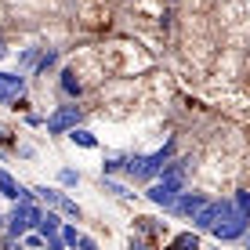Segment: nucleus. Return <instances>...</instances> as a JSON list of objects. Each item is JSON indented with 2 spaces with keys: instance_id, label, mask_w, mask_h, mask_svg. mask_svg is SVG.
I'll list each match as a JSON object with an SVG mask.
<instances>
[{
  "instance_id": "1",
  "label": "nucleus",
  "mask_w": 250,
  "mask_h": 250,
  "mask_svg": "<svg viewBox=\"0 0 250 250\" xmlns=\"http://www.w3.org/2000/svg\"><path fill=\"white\" fill-rule=\"evenodd\" d=\"M182 188H185V160H178V163H170L167 170H163V178L160 182H152L149 188H145V196H149V203H156V207H174V200L182 196Z\"/></svg>"
},
{
  "instance_id": "2",
  "label": "nucleus",
  "mask_w": 250,
  "mask_h": 250,
  "mask_svg": "<svg viewBox=\"0 0 250 250\" xmlns=\"http://www.w3.org/2000/svg\"><path fill=\"white\" fill-rule=\"evenodd\" d=\"M170 152H174V145L167 142L160 152H152V156H134V160H127V163H124V170L134 178V182H152L156 174H163V170H167Z\"/></svg>"
},
{
  "instance_id": "3",
  "label": "nucleus",
  "mask_w": 250,
  "mask_h": 250,
  "mask_svg": "<svg viewBox=\"0 0 250 250\" xmlns=\"http://www.w3.org/2000/svg\"><path fill=\"white\" fill-rule=\"evenodd\" d=\"M40 218H44V210H40L37 203H15V214L7 221V236H25L33 225H40Z\"/></svg>"
},
{
  "instance_id": "4",
  "label": "nucleus",
  "mask_w": 250,
  "mask_h": 250,
  "mask_svg": "<svg viewBox=\"0 0 250 250\" xmlns=\"http://www.w3.org/2000/svg\"><path fill=\"white\" fill-rule=\"evenodd\" d=\"M76 124H80V109L62 105V109H55V113L47 116V134H65V131H73Z\"/></svg>"
},
{
  "instance_id": "5",
  "label": "nucleus",
  "mask_w": 250,
  "mask_h": 250,
  "mask_svg": "<svg viewBox=\"0 0 250 250\" xmlns=\"http://www.w3.org/2000/svg\"><path fill=\"white\" fill-rule=\"evenodd\" d=\"M22 91H25V76L0 73V105H7V102H22Z\"/></svg>"
},
{
  "instance_id": "6",
  "label": "nucleus",
  "mask_w": 250,
  "mask_h": 250,
  "mask_svg": "<svg viewBox=\"0 0 250 250\" xmlns=\"http://www.w3.org/2000/svg\"><path fill=\"white\" fill-rule=\"evenodd\" d=\"M247 225H250V221L243 218V214H232V218H225V221H218V225H214L210 232H214V236H218V239H239V236H247Z\"/></svg>"
},
{
  "instance_id": "7",
  "label": "nucleus",
  "mask_w": 250,
  "mask_h": 250,
  "mask_svg": "<svg viewBox=\"0 0 250 250\" xmlns=\"http://www.w3.org/2000/svg\"><path fill=\"white\" fill-rule=\"evenodd\" d=\"M207 203H210V200H207L203 192H182V196L174 200V207H170V210L182 214V218H196V214H200Z\"/></svg>"
},
{
  "instance_id": "8",
  "label": "nucleus",
  "mask_w": 250,
  "mask_h": 250,
  "mask_svg": "<svg viewBox=\"0 0 250 250\" xmlns=\"http://www.w3.org/2000/svg\"><path fill=\"white\" fill-rule=\"evenodd\" d=\"M37 192H40V200H44V203H51V207H58V210H65L69 218H80V207H76L73 200H65V196L58 192V188H47V185H40Z\"/></svg>"
},
{
  "instance_id": "9",
  "label": "nucleus",
  "mask_w": 250,
  "mask_h": 250,
  "mask_svg": "<svg viewBox=\"0 0 250 250\" xmlns=\"http://www.w3.org/2000/svg\"><path fill=\"white\" fill-rule=\"evenodd\" d=\"M167 250H200V236H196V232H182V236L170 239Z\"/></svg>"
},
{
  "instance_id": "10",
  "label": "nucleus",
  "mask_w": 250,
  "mask_h": 250,
  "mask_svg": "<svg viewBox=\"0 0 250 250\" xmlns=\"http://www.w3.org/2000/svg\"><path fill=\"white\" fill-rule=\"evenodd\" d=\"M40 232H44L47 239H55L58 232H62V221H58V214H51V210H47L44 218H40Z\"/></svg>"
},
{
  "instance_id": "11",
  "label": "nucleus",
  "mask_w": 250,
  "mask_h": 250,
  "mask_svg": "<svg viewBox=\"0 0 250 250\" xmlns=\"http://www.w3.org/2000/svg\"><path fill=\"white\" fill-rule=\"evenodd\" d=\"M62 91L69 94V98H76V94H80V80H76L73 69H65V73H62Z\"/></svg>"
},
{
  "instance_id": "12",
  "label": "nucleus",
  "mask_w": 250,
  "mask_h": 250,
  "mask_svg": "<svg viewBox=\"0 0 250 250\" xmlns=\"http://www.w3.org/2000/svg\"><path fill=\"white\" fill-rule=\"evenodd\" d=\"M69 138H73L76 145H83V149H94V134L83 131V127H73V131H69Z\"/></svg>"
},
{
  "instance_id": "13",
  "label": "nucleus",
  "mask_w": 250,
  "mask_h": 250,
  "mask_svg": "<svg viewBox=\"0 0 250 250\" xmlns=\"http://www.w3.org/2000/svg\"><path fill=\"white\" fill-rule=\"evenodd\" d=\"M58 236H62V243H65V247H73V250L80 247V232H76L73 225H62V232H58Z\"/></svg>"
},
{
  "instance_id": "14",
  "label": "nucleus",
  "mask_w": 250,
  "mask_h": 250,
  "mask_svg": "<svg viewBox=\"0 0 250 250\" xmlns=\"http://www.w3.org/2000/svg\"><path fill=\"white\" fill-rule=\"evenodd\" d=\"M55 62H58V51H55V47H47L44 55H40V62H37V73H47V69L55 65Z\"/></svg>"
},
{
  "instance_id": "15",
  "label": "nucleus",
  "mask_w": 250,
  "mask_h": 250,
  "mask_svg": "<svg viewBox=\"0 0 250 250\" xmlns=\"http://www.w3.org/2000/svg\"><path fill=\"white\" fill-rule=\"evenodd\" d=\"M232 203H236V210L250 221V192H236V200H232Z\"/></svg>"
},
{
  "instance_id": "16",
  "label": "nucleus",
  "mask_w": 250,
  "mask_h": 250,
  "mask_svg": "<svg viewBox=\"0 0 250 250\" xmlns=\"http://www.w3.org/2000/svg\"><path fill=\"white\" fill-rule=\"evenodd\" d=\"M105 188H109V192H116V196H124V200H127V196H134L127 185H120V182H109V178H105Z\"/></svg>"
},
{
  "instance_id": "17",
  "label": "nucleus",
  "mask_w": 250,
  "mask_h": 250,
  "mask_svg": "<svg viewBox=\"0 0 250 250\" xmlns=\"http://www.w3.org/2000/svg\"><path fill=\"white\" fill-rule=\"evenodd\" d=\"M58 182H62V185H76V182H80V174H76V170H62V174H58Z\"/></svg>"
},
{
  "instance_id": "18",
  "label": "nucleus",
  "mask_w": 250,
  "mask_h": 250,
  "mask_svg": "<svg viewBox=\"0 0 250 250\" xmlns=\"http://www.w3.org/2000/svg\"><path fill=\"white\" fill-rule=\"evenodd\" d=\"M47 250H65V243H62V236H55V239H47Z\"/></svg>"
},
{
  "instance_id": "19",
  "label": "nucleus",
  "mask_w": 250,
  "mask_h": 250,
  "mask_svg": "<svg viewBox=\"0 0 250 250\" xmlns=\"http://www.w3.org/2000/svg\"><path fill=\"white\" fill-rule=\"evenodd\" d=\"M80 250H98V247H94V239H87V236H80Z\"/></svg>"
},
{
  "instance_id": "20",
  "label": "nucleus",
  "mask_w": 250,
  "mask_h": 250,
  "mask_svg": "<svg viewBox=\"0 0 250 250\" xmlns=\"http://www.w3.org/2000/svg\"><path fill=\"white\" fill-rule=\"evenodd\" d=\"M243 239H247V250H250V232H247V236H243Z\"/></svg>"
},
{
  "instance_id": "21",
  "label": "nucleus",
  "mask_w": 250,
  "mask_h": 250,
  "mask_svg": "<svg viewBox=\"0 0 250 250\" xmlns=\"http://www.w3.org/2000/svg\"><path fill=\"white\" fill-rule=\"evenodd\" d=\"M0 51H4V44H0Z\"/></svg>"
}]
</instances>
